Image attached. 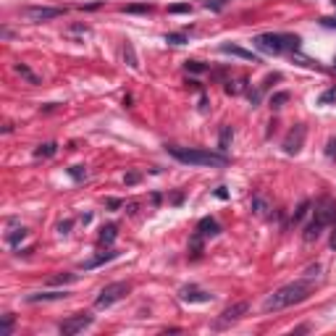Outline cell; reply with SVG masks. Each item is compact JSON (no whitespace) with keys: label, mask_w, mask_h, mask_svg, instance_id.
Listing matches in <instances>:
<instances>
[{"label":"cell","mask_w":336,"mask_h":336,"mask_svg":"<svg viewBox=\"0 0 336 336\" xmlns=\"http://www.w3.org/2000/svg\"><path fill=\"white\" fill-rule=\"evenodd\" d=\"M313 292V284L310 278L307 281H292V284H284L281 289H276L273 294H268V300L263 302V310L265 313H278V310H286L292 305H300L305 302Z\"/></svg>","instance_id":"cell-1"},{"label":"cell","mask_w":336,"mask_h":336,"mask_svg":"<svg viewBox=\"0 0 336 336\" xmlns=\"http://www.w3.org/2000/svg\"><path fill=\"white\" fill-rule=\"evenodd\" d=\"M168 155H173L176 161L189 163V166H226L229 158L226 153H213V150H202V147H176V145H166Z\"/></svg>","instance_id":"cell-2"},{"label":"cell","mask_w":336,"mask_h":336,"mask_svg":"<svg viewBox=\"0 0 336 336\" xmlns=\"http://www.w3.org/2000/svg\"><path fill=\"white\" fill-rule=\"evenodd\" d=\"M300 37L297 34H284V32H268L255 37V48L268 55H281V53H297L300 50Z\"/></svg>","instance_id":"cell-3"},{"label":"cell","mask_w":336,"mask_h":336,"mask_svg":"<svg viewBox=\"0 0 336 336\" xmlns=\"http://www.w3.org/2000/svg\"><path fill=\"white\" fill-rule=\"evenodd\" d=\"M129 286L126 281H116V284H108V286H102V292L97 294V300H95V307H110V305H116L118 300H124V297L129 294Z\"/></svg>","instance_id":"cell-4"},{"label":"cell","mask_w":336,"mask_h":336,"mask_svg":"<svg viewBox=\"0 0 336 336\" xmlns=\"http://www.w3.org/2000/svg\"><path fill=\"white\" fill-rule=\"evenodd\" d=\"M92 321H95V315H89V313H77V315H71V318H66L61 326H58V331L63 336H74V334H79L84 329H89Z\"/></svg>","instance_id":"cell-5"},{"label":"cell","mask_w":336,"mask_h":336,"mask_svg":"<svg viewBox=\"0 0 336 336\" xmlns=\"http://www.w3.org/2000/svg\"><path fill=\"white\" fill-rule=\"evenodd\" d=\"M21 16L29 18V21L40 24V21H50V18L63 16V8H45V5H26L21 8Z\"/></svg>","instance_id":"cell-6"},{"label":"cell","mask_w":336,"mask_h":336,"mask_svg":"<svg viewBox=\"0 0 336 336\" xmlns=\"http://www.w3.org/2000/svg\"><path fill=\"white\" fill-rule=\"evenodd\" d=\"M315 223H321V226H331V223H336V202L329 200V197H323L318 205H315V216H313Z\"/></svg>","instance_id":"cell-7"},{"label":"cell","mask_w":336,"mask_h":336,"mask_svg":"<svg viewBox=\"0 0 336 336\" xmlns=\"http://www.w3.org/2000/svg\"><path fill=\"white\" fill-rule=\"evenodd\" d=\"M305 132H307V129H305V124H297V126L292 129V132L286 134V139H284V153H286V155H297V153L302 150Z\"/></svg>","instance_id":"cell-8"},{"label":"cell","mask_w":336,"mask_h":336,"mask_svg":"<svg viewBox=\"0 0 336 336\" xmlns=\"http://www.w3.org/2000/svg\"><path fill=\"white\" fill-rule=\"evenodd\" d=\"M179 300L181 302H189V305H200V302H210L213 294L205 292V289H200V286H194V284H189V286H181Z\"/></svg>","instance_id":"cell-9"},{"label":"cell","mask_w":336,"mask_h":336,"mask_svg":"<svg viewBox=\"0 0 336 336\" xmlns=\"http://www.w3.org/2000/svg\"><path fill=\"white\" fill-rule=\"evenodd\" d=\"M247 313H250V302H237V305H231V307H226V310L221 313V318H218L216 326H229V323L239 321L242 315H247Z\"/></svg>","instance_id":"cell-10"},{"label":"cell","mask_w":336,"mask_h":336,"mask_svg":"<svg viewBox=\"0 0 336 336\" xmlns=\"http://www.w3.org/2000/svg\"><path fill=\"white\" fill-rule=\"evenodd\" d=\"M221 53H226V55H237V58L242 61H252V63H260V55L257 53H252V50H245V48H239V45H221Z\"/></svg>","instance_id":"cell-11"},{"label":"cell","mask_w":336,"mask_h":336,"mask_svg":"<svg viewBox=\"0 0 336 336\" xmlns=\"http://www.w3.org/2000/svg\"><path fill=\"white\" fill-rule=\"evenodd\" d=\"M66 292H34V294H26L24 300L29 305H37V302H58V300H66Z\"/></svg>","instance_id":"cell-12"},{"label":"cell","mask_w":336,"mask_h":336,"mask_svg":"<svg viewBox=\"0 0 336 336\" xmlns=\"http://www.w3.org/2000/svg\"><path fill=\"white\" fill-rule=\"evenodd\" d=\"M197 234H202L205 239H208V237H218V234H221V223L213 218V216H205V218L197 223Z\"/></svg>","instance_id":"cell-13"},{"label":"cell","mask_w":336,"mask_h":336,"mask_svg":"<svg viewBox=\"0 0 336 336\" xmlns=\"http://www.w3.org/2000/svg\"><path fill=\"white\" fill-rule=\"evenodd\" d=\"M116 257H118L116 250H105V252H100L97 257H92V260H87V263H82V270H95V268L105 265V263H110V260H116Z\"/></svg>","instance_id":"cell-14"},{"label":"cell","mask_w":336,"mask_h":336,"mask_svg":"<svg viewBox=\"0 0 336 336\" xmlns=\"http://www.w3.org/2000/svg\"><path fill=\"white\" fill-rule=\"evenodd\" d=\"M116 237H118V226H116V223H108V226H102L100 229V245H113V242H116Z\"/></svg>","instance_id":"cell-15"},{"label":"cell","mask_w":336,"mask_h":336,"mask_svg":"<svg viewBox=\"0 0 336 336\" xmlns=\"http://www.w3.org/2000/svg\"><path fill=\"white\" fill-rule=\"evenodd\" d=\"M252 210H255V216H260V218L268 216L270 205H268V200L263 197V194H255V197H252Z\"/></svg>","instance_id":"cell-16"},{"label":"cell","mask_w":336,"mask_h":336,"mask_svg":"<svg viewBox=\"0 0 336 336\" xmlns=\"http://www.w3.org/2000/svg\"><path fill=\"white\" fill-rule=\"evenodd\" d=\"M124 61H126V66L129 69H139V61H137V53H134V45L132 42H124Z\"/></svg>","instance_id":"cell-17"},{"label":"cell","mask_w":336,"mask_h":336,"mask_svg":"<svg viewBox=\"0 0 336 336\" xmlns=\"http://www.w3.org/2000/svg\"><path fill=\"white\" fill-rule=\"evenodd\" d=\"M13 69H16V74H21V77H24L26 82H29V84H40V82H42V79L37 77V74H34L29 66H26V63H16Z\"/></svg>","instance_id":"cell-18"},{"label":"cell","mask_w":336,"mask_h":336,"mask_svg":"<svg viewBox=\"0 0 336 336\" xmlns=\"http://www.w3.org/2000/svg\"><path fill=\"white\" fill-rule=\"evenodd\" d=\"M26 234H29V231H26L24 226H18V229H13L5 239H8V245H11V247H18V245H21V242L26 239Z\"/></svg>","instance_id":"cell-19"},{"label":"cell","mask_w":336,"mask_h":336,"mask_svg":"<svg viewBox=\"0 0 336 336\" xmlns=\"http://www.w3.org/2000/svg\"><path fill=\"white\" fill-rule=\"evenodd\" d=\"M310 208H313V205H310V200H302L300 205H297L294 216H292V223H302V221H305V216L310 213Z\"/></svg>","instance_id":"cell-20"},{"label":"cell","mask_w":336,"mask_h":336,"mask_svg":"<svg viewBox=\"0 0 336 336\" xmlns=\"http://www.w3.org/2000/svg\"><path fill=\"white\" fill-rule=\"evenodd\" d=\"M13 323H16V315L13 313H5L3 315V323H0V336H11L13 334Z\"/></svg>","instance_id":"cell-21"},{"label":"cell","mask_w":336,"mask_h":336,"mask_svg":"<svg viewBox=\"0 0 336 336\" xmlns=\"http://www.w3.org/2000/svg\"><path fill=\"white\" fill-rule=\"evenodd\" d=\"M55 153H58V145H55V142H45V145H40V147L34 150L37 158H53Z\"/></svg>","instance_id":"cell-22"},{"label":"cell","mask_w":336,"mask_h":336,"mask_svg":"<svg viewBox=\"0 0 336 336\" xmlns=\"http://www.w3.org/2000/svg\"><path fill=\"white\" fill-rule=\"evenodd\" d=\"M231 137H234V132H231V126H223V129H221V139H218V147H221V153H226V150H229V145H231Z\"/></svg>","instance_id":"cell-23"},{"label":"cell","mask_w":336,"mask_h":336,"mask_svg":"<svg viewBox=\"0 0 336 336\" xmlns=\"http://www.w3.org/2000/svg\"><path fill=\"white\" fill-rule=\"evenodd\" d=\"M66 173L71 176L74 181H84V179H87V168H84V166H71V168H66Z\"/></svg>","instance_id":"cell-24"},{"label":"cell","mask_w":336,"mask_h":336,"mask_svg":"<svg viewBox=\"0 0 336 336\" xmlns=\"http://www.w3.org/2000/svg\"><path fill=\"white\" fill-rule=\"evenodd\" d=\"M71 281H77V276H74V273H63V276H53L50 278V286H58V284H71Z\"/></svg>","instance_id":"cell-25"},{"label":"cell","mask_w":336,"mask_h":336,"mask_svg":"<svg viewBox=\"0 0 336 336\" xmlns=\"http://www.w3.org/2000/svg\"><path fill=\"white\" fill-rule=\"evenodd\" d=\"M184 66H186V71H192V74H205V71H208V66H205L202 61H186Z\"/></svg>","instance_id":"cell-26"},{"label":"cell","mask_w":336,"mask_h":336,"mask_svg":"<svg viewBox=\"0 0 336 336\" xmlns=\"http://www.w3.org/2000/svg\"><path fill=\"white\" fill-rule=\"evenodd\" d=\"M318 102L321 105H331V102H336V87H331V89H326L323 95L318 97Z\"/></svg>","instance_id":"cell-27"},{"label":"cell","mask_w":336,"mask_h":336,"mask_svg":"<svg viewBox=\"0 0 336 336\" xmlns=\"http://www.w3.org/2000/svg\"><path fill=\"white\" fill-rule=\"evenodd\" d=\"M166 42H171V45H184V42H186V34H184V32H171V34H166Z\"/></svg>","instance_id":"cell-28"},{"label":"cell","mask_w":336,"mask_h":336,"mask_svg":"<svg viewBox=\"0 0 336 336\" xmlns=\"http://www.w3.org/2000/svg\"><path fill=\"white\" fill-rule=\"evenodd\" d=\"M168 13H192V5L189 3H176V5H168Z\"/></svg>","instance_id":"cell-29"},{"label":"cell","mask_w":336,"mask_h":336,"mask_svg":"<svg viewBox=\"0 0 336 336\" xmlns=\"http://www.w3.org/2000/svg\"><path fill=\"white\" fill-rule=\"evenodd\" d=\"M284 102H289V92H278V95L270 97V105L273 108H284Z\"/></svg>","instance_id":"cell-30"},{"label":"cell","mask_w":336,"mask_h":336,"mask_svg":"<svg viewBox=\"0 0 336 336\" xmlns=\"http://www.w3.org/2000/svg\"><path fill=\"white\" fill-rule=\"evenodd\" d=\"M124 13H150L153 11V5H126V8H121Z\"/></svg>","instance_id":"cell-31"},{"label":"cell","mask_w":336,"mask_h":336,"mask_svg":"<svg viewBox=\"0 0 336 336\" xmlns=\"http://www.w3.org/2000/svg\"><path fill=\"white\" fill-rule=\"evenodd\" d=\"M205 8H208V11H223V8H226V0H205Z\"/></svg>","instance_id":"cell-32"},{"label":"cell","mask_w":336,"mask_h":336,"mask_svg":"<svg viewBox=\"0 0 336 336\" xmlns=\"http://www.w3.org/2000/svg\"><path fill=\"white\" fill-rule=\"evenodd\" d=\"M139 179H142V173H139V171H129V173L124 176V184H126V186H134Z\"/></svg>","instance_id":"cell-33"},{"label":"cell","mask_w":336,"mask_h":336,"mask_svg":"<svg viewBox=\"0 0 336 336\" xmlns=\"http://www.w3.org/2000/svg\"><path fill=\"white\" fill-rule=\"evenodd\" d=\"M247 97H250L252 105H260V100H263V89H250Z\"/></svg>","instance_id":"cell-34"},{"label":"cell","mask_w":336,"mask_h":336,"mask_svg":"<svg viewBox=\"0 0 336 336\" xmlns=\"http://www.w3.org/2000/svg\"><path fill=\"white\" fill-rule=\"evenodd\" d=\"M326 158H336V137H329L326 142Z\"/></svg>","instance_id":"cell-35"},{"label":"cell","mask_w":336,"mask_h":336,"mask_svg":"<svg viewBox=\"0 0 336 336\" xmlns=\"http://www.w3.org/2000/svg\"><path fill=\"white\" fill-rule=\"evenodd\" d=\"M226 92H229V95H239V92H242V84H237V82H226Z\"/></svg>","instance_id":"cell-36"},{"label":"cell","mask_w":336,"mask_h":336,"mask_svg":"<svg viewBox=\"0 0 336 336\" xmlns=\"http://www.w3.org/2000/svg\"><path fill=\"white\" fill-rule=\"evenodd\" d=\"M71 226H74V221H61L58 223V234H69Z\"/></svg>","instance_id":"cell-37"},{"label":"cell","mask_w":336,"mask_h":336,"mask_svg":"<svg viewBox=\"0 0 336 336\" xmlns=\"http://www.w3.org/2000/svg\"><path fill=\"white\" fill-rule=\"evenodd\" d=\"M105 205H108L110 210H118V208H121V205H124V202H121L118 197H108V200H105Z\"/></svg>","instance_id":"cell-38"},{"label":"cell","mask_w":336,"mask_h":336,"mask_svg":"<svg viewBox=\"0 0 336 336\" xmlns=\"http://www.w3.org/2000/svg\"><path fill=\"white\" fill-rule=\"evenodd\" d=\"M318 273H321V265H318V263H315V265H310V268L305 270V276H307V278H313V276H318Z\"/></svg>","instance_id":"cell-39"},{"label":"cell","mask_w":336,"mask_h":336,"mask_svg":"<svg viewBox=\"0 0 336 336\" xmlns=\"http://www.w3.org/2000/svg\"><path fill=\"white\" fill-rule=\"evenodd\" d=\"M321 24L326 26V29H336V18H329V16H323V18H321Z\"/></svg>","instance_id":"cell-40"},{"label":"cell","mask_w":336,"mask_h":336,"mask_svg":"<svg viewBox=\"0 0 336 336\" xmlns=\"http://www.w3.org/2000/svg\"><path fill=\"white\" fill-rule=\"evenodd\" d=\"M216 197H218V200H226V197H229V192L223 189V186H218V189H216Z\"/></svg>","instance_id":"cell-41"},{"label":"cell","mask_w":336,"mask_h":336,"mask_svg":"<svg viewBox=\"0 0 336 336\" xmlns=\"http://www.w3.org/2000/svg\"><path fill=\"white\" fill-rule=\"evenodd\" d=\"M331 250H336V229H334V234H331Z\"/></svg>","instance_id":"cell-42"},{"label":"cell","mask_w":336,"mask_h":336,"mask_svg":"<svg viewBox=\"0 0 336 336\" xmlns=\"http://www.w3.org/2000/svg\"><path fill=\"white\" fill-rule=\"evenodd\" d=\"M334 69H336V58H334Z\"/></svg>","instance_id":"cell-43"},{"label":"cell","mask_w":336,"mask_h":336,"mask_svg":"<svg viewBox=\"0 0 336 336\" xmlns=\"http://www.w3.org/2000/svg\"><path fill=\"white\" fill-rule=\"evenodd\" d=\"M334 5H336V0H334Z\"/></svg>","instance_id":"cell-44"}]
</instances>
